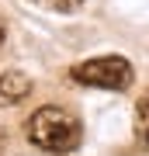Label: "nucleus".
I'll use <instances>...</instances> for the list:
<instances>
[{
	"instance_id": "39448f33",
	"label": "nucleus",
	"mask_w": 149,
	"mask_h": 156,
	"mask_svg": "<svg viewBox=\"0 0 149 156\" xmlns=\"http://www.w3.org/2000/svg\"><path fill=\"white\" fill-rule=\"evenodd\" d=\"M0 45H4V24H0Z\"/></svg>"
},
{
	"instance_id": "20e7f679",
	"label": "nucleus",
	"mask_w": 149,
	"mask_h": 156,
	"mask_svg": "<svg viewBox=\"0 0 149 156\" xmlns=\"http://www.w3.org/2000/svg\"><path fill=\"white\" fill-rule=\"evenodd\" d=\"M135 139L149 149V90L139 97V104H135Z\"/></svg>"
},
{
	"instance_id": "7ed1b4c3",
	"label": "nucleus",
	"mask_w": 149,
	"mask_h": 156,
	"mask_svg": "<svg viewBox=\"0 0 149 156\" xmlns=\"http://www.w3.org/2000/svg\"><path fill=\"white\" fill-rule=\"evenodd\" d=\"M31 94V80L24 76L21 69H7L0 73V104H21V101Z\"/></svg>"
},
{
	"instance_id": "f03ea898",
	"label": "nucleus",
	"mask_w": 149,
	"mask_h": 156,
	"mask_svg": "<svg viewBox=\"0 0 149 156\" xmlns=\"http://www.w3.org/2000/svg\"><path fill=\"white\" fill-rule=\"evenodd\" d=\"M69 76L83 87H101V90H128L135 80V69L125 56H94L87 62H76Z\"/></svg>"
},
{
	"instance_id": "f257e3e1",
	"label": "nucleus",
	"mask_w": 149,
	"mask_h": 156,
	"mask_svg": "<svg viewBox=\"0 0 149 156\" xmlns=\"http://www.w3.org/2000/svg\"><path fill=\"white\" fill-rule=\"evenodd\" d=\"M24 132H28V142H31V146H38V149L52 153V156L73 153L80 146V139H83L80 118L73 111H66V108H59V104L38 108V111L28 118Z\"/></svg>"
},
{
	"instance_id": "423d86ee",
	"label": "nucleus",
	"mask_w": 149,
	"mask_h": 156,
	"mask_svg": "<svg viewBox=\"0 0 149 156\" xmlns=\"http://www.w3.org/2000/svg\"><path fill=\"white\" fill-rule=\"evenodd\" d=\"M59 4H80V0H59Z\"/></svg>"
}]
</instances>
